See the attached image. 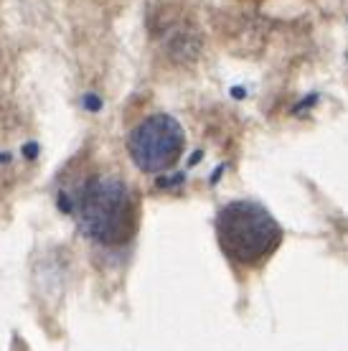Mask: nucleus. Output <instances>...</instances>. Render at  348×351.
Wrapping results in <instances>:
<instances>
[{
  "instance_id": "nucleus-3",
  "label": "nucleus",
  "mask_w": 348,
  "mask_h": 351,
  "mask_svg": "<svg viewBox=\"0 0 348 351\" xmlns=\"http://www.w3.org/2000/svg\"><path fill=\"white\" fill-rule=\"evenodd\" d=\"M186 145L183 128L171 114H150L130 132V158L145 173H160L178 163Z\"/></svg>"
},
{
  "instance_id": "nucleus-2",
  "label": "nucleus",
  "mask_w": 348,
  "mask_h": 351,
  "mask_svg": "<svg viewBox=\"0 0 348 351\" xmlns=\"http://www.w3.org/2000/svg\"><path fill=\"white\" fill-rule=\"evenodd\" d=\"M79 221L99 245H125L138 229V202L117 178H92L79 196Z\"/></svg>"
},
{
  "instance_id": "nucleus-1",
  "label": "nucleus",
  "mask_w": 348,
  "mask_h": 351,
  "mask_svg": "<svg viewBox=\"0 0 348 351\" xmlns=\"http://www.w3.org/2000/svg\"><path fill=\"white\" fill-rule=\"evenodd\" d=\"M216 237L232 263L257 267L282 245V227L262 204L232 202L219 211Z\"/></svg>"
}]
</instances>
